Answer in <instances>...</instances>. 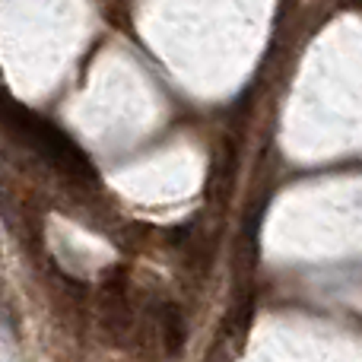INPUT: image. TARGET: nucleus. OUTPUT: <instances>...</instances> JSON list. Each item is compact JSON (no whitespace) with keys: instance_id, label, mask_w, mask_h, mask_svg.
Listing matches in <instances>:
<instances>
[{"instance_id":"nucleus-1","label":"nucleus","mask_w":362,"mask_h":362,"mask_svg":"<svg viewBox=\"0 0 362 362\" xmlns=\"http://www.w3.org/2000/svg\"><path fill=\"white\" fill-rule=\"evenodd\" d=\"M0 121H4L10 131H16L38 156H45L51 165L67 172L70 178H83V181L95 178L93 163L83 156V150H76L67 134L57 131L54 124H48V121L38 118V115H32L29 108H23L19 102H13L4 89H0Z\"/></svg>"},{"instance_id":"nucleus-2","label":"nucleus","mask_w":362,"mask_h":362,"mask_svg":"<svg viewBox=\"0 0 362 362\" xmlns=\"http://www.w3.org/2000/svg\"><path fill=\"white\" fill-rule=\"evenodd\" d=\"M187 340V325H185V315L178 312V305H165L163 308V344L169 356H178L181 346Z\"/></svg>"}]
</instances>
